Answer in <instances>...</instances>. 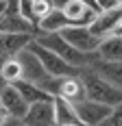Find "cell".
Listing matches in <instances>:
<instances>
[{
  "label": "cell",
  "instance_id": "6",
  "mask_svg": "<svg viewBox=\"0 0 122 126\" xmlns=\"http://www.w3.org/2000/svg\"><path fill=\"white\" fill-rule=\"evenodd\" d=\"M74 109H76V115H79L83 126H100L113 111L107 104H98V102H92V100L79 102V104H74Z\"/></svg>",
  "mask_w": 122,
  "mask_h": 126
},
{
  "label": "cell",
  "instance_id": "16",
  "mask_svg": "<svg viewBox=\"0 0 122 126\" xmlns=\"http://www.w3.org/2000/svg\"><path fill=\"white\" fill-rule=\"evenodd\" d=\"M59 98L68 100L70 104H79V102L87 100L85 87H83V83H81V78H79V76H76V78H63V85H61Z\"/></svg>",
  "mask_w": 122,
  "mask_h": 126
},
{
  "label": "cell",
  "instance_id": "1",
  "mask_svg": "<svg viewBox=\"0 0 122 126\" xmlns=\"http://www.w3.org/2000/svg\"><path fill=\"white\" fill-rule=\"evenodd\" d=\"M35 41L41 46V48L55 52V54L61 57L65 63H70V65L79 67V70L89 67V65L98 59L96 52H92V54H83V52H79L76 48H72V46L61 37L59 33H37V35H35Z\"/></svg>",
  "mask_w": 122,
  "mask_h": 126
},
{
  "label": "cell",
  "instance_id": "10",
  "mask_svg": "<svg viewBox=\"0 0 122 126\" xmlns=\"http://www.w3.org/2000/svg\"><path fill=\"white\" fill-rule=\"evenodd\" d=\"M35 35H0V61L15 59L22 50L28 48V44Z\"/></svg>",
  "mask_w": 122,
  "mask_h": 126
},
{
  "label": "cell",
  "instance_id": "14",
  "mask_svg": "<svg viewBox=\"0 0 122 126\" xmlns=\"http://www.w3.org/2000/svg\"><path fill=\"white\" fill-rule=\"evenodd\" d=\"M98 59H102V61H122V37L120 35H111V37L102 39L100 41V46H98Z\"/></svg>",
  "mask_w": 122,
  "mask_h": 126
},
{
  "label": "cell",
  "instance_id": "21",
  "mask_svg": "<svg viewBox=\"0 0 122 126\" xmlns=\"http://www.w3.org/2000/svg\"><path fill=\"white\" fill-rule=\"evenodd\" d=\"M98 9H100V13L102 11H111V9H116V7H120L122 2L120 0H96Z\"/></svg>",
  "mask_w": 122,
  "mask_h": 126
},
{
  "label": "cell",
  "instance_id": "11",
  "mask_svg": "<svg viewBox=\"0 0 122 126\" xmlns=\"http://www.w3.org/2000/svg\"><path fill=\"white\" fill-rule=\"evenodd\" d=\"M0 35H37V28L24 15H2L0 17Z\"/></svg>",
  "mask_w": 122,
  "mask_h": 126
},
{
  "label": "cell",
  "instance_id": "5",
  "mask_svg": "<svg viewBox=\"0 0 122 126\" xmlns=\"http://www.w3.org/2000/svg\"><path fill=\"white\" fill-rule=\"evenodd\" d=\"M59 35L65 39L72 48H76V50L83 52V54H92V52H96L98 46H100V39H98L96 35H92V31H89L87 26H68V28L61 31Z\"/></svg>",
  "mask_w": 122,
  "mask_h": 126
},
{
  "label": "cell",
  "instance_id": "12",
  "mask_svg": "<svg viewBox=\"0 0 122 126\" xmlns=\"http://www.w3.org/2000/svg\"><path fill=\"white\" fill-rule=\"evenodd\" d=\"M92 72H96L98 76H102L105 80H109L111 85H116L118 89H122V61H102V59H96V61L89 65Z\"/></svg>",
  "mask_w": 122,
  "mask_h": 126
},
{
  "label": "cell",
  "instance_id": "8",
  "mask_svg": "<svg viewBox=\"0 0 122 126\" xmlns=\"http://www.w3.org/2000/svg\"><path fill=\"white\" fill-rule=\"evenodd\" d=\"M0 104L9 111V117H13V120H24L26 113H28L26 100L20 96V91L13 87V85H7V87L2 89V94H0Z\"/></svg>",
  "mask_w": 122,
  "mask_h": 126
},
{
  "label": "cell",
  "instance_id": "18",
  "mask_svg": "<svg viewBox=\"0 0 122 126\" xmlns=\"http://www.w3.org/2000/svg\"><path fill=\"white\" fill-rule=\"evenodd\" d=\"M0 78L7 83V85H15L18 80H22V65L15 59H7V61H0Z\"/></svg>",
  "mask_w": 122,
  "mask_h": 126
},
{
  "label": "cell",
  "instance_id": "9",
  "mask_svg": "<svg viewBox=\"0 0 122 126\" xmlns=\"http://www.w3.org/2000/svg\"><path fill=\"white\" fill-rule=\"evenodd\" d=\"M22 122L26 126H55V104H52V100L31 104L28 113Z\"/></svg>",
  "mask_w": 122,
  "mask_h": 126
},
{
  "label": "cell",
  "instance_id": "17",
  "mask_svg": "<svg viewBox=\"0 0 122 126\" xmlns=\"http://www.w3.org/2000/svg\"><path fill=\"white\" fill-rule=\"evenodd\" d=\"M13 87L20 91V96L26 100V104H28V107H31V104H37V102H50V100H52L46 91H41L37 85L28 83V80H18Z\"/></svg>",
  "mask_w": 122,
  "mask_h": 126
},
{
  "label": "cell",
  "instance_id": "7",
  "mask_svg": "<svg viewBox=\"0 0 122 126\" xmlns=\"http://www.w3.org/2000/svg\"><path fill=\"white\" fill-rule=\"evenodd\" d=\"M18 61L22 65V80H28V83H33V85H39L46 76H50L46 70H44V65L41 61L35 57V52H31V48H26L18 54Z\"/></svg>",
  "mask_w": 122,
  "mask_h": 126
},
{
  "label": "cell",
  "instance_id": "23",
  "mask_svg": "<svg viewBox=\"0 0 122 126\" xmlns=\"http://www.w3.org/2000/svg\"><path fill=\"white\" fill-rule=\"evenodd\" d=\"M9 120H11V117H9V111H7V109L0 104V126H4L7 122H9Z\"/></svg>",
  "mask_w": 122,
  "mask_h": 126
},
{
  "label": "cell",
  "instance_id": "13",
  "mask_svg": "<svg viewBox=\"0 0 122 126\" xmlns=\"http://www.w3.org/2000/svg\"><path fill=\"white\" fill-rule=\"evenodd\" d=\"M52 104H55V126H83L74 104L63 98H52Z\"/></svg>",
  "mask_w": 122,
  "mask_h": 126
},
{
  "label": "cell",
  "instance_id": "20",
  "mask_svg": "<svg viewBox=\"0 0 122 126\" xmlns=\"http://www.w3.org/2000/svg\"><path fill=\"white\" fill-rule=\"evenodd\" d=\"M100 126H122V107L113 109V111H111V115H109V117H107Z\"/></svg>",
  "mask_w": 122,
  "mask_h": 126
},
{
  "label": "cell",
  "instance_id": "25",
  "mask_svg": "<svg viewBox=\"0 0 122 126\" xmlns=\"http://www.w3.org/2000/svg\"><path fill=\"white\" fill-rule=\"evenodd\" d=\"M4 11H7V0H4V2H2V0H0V17H2V15H4Z\"/></svg>",
  "mask_w": 122,
  "mask_h": 126
},
{
  "label": "cell",
  "instance_id": "22",
  "mask_svg": "<svg viewBox=\"0 0 122 126\" xmlns=\"http://www.w3.org/2000/svg\"><path fill=\"white\" fill-rule=\"evenodd\" d=\"M79 2H83V4H85L87 9H92V11L96 13V15L100 13V9H98V4H96V0H79Z\"/></svg>",
  "mask_w": 122,
  "mask_h": 126
},
{
  "label": "cell",
  "instance_id": "19",
  "mask_svg": "<svg viewBox=\"0 0 122 126\" xmlns=\"http://www.w3.org/2000/svg\"><path fill=\"white\" fill-rule=\"evenodd\" d=\"M52 2L50 0H33V7H31V15H33V26L37 28V24L52 11Z\"/></svg>",
  "mask_w": 122,
  "mask_h": 126
},
{
  "label": "cell",
  "instance_id": "15",
  "mask_svg": "<svg viewBox=\"0 0 122 126\" xmlns=\"http://www.w3.org/2000/svg\"><path fill=\"white\" fill-rule=\"evenodd\" d=\"M72 26V22L63 15L61 9H52V11L37 24V33H61L63 28Z\"/></svg>",
  "mask_w": 122,
  "mask_h": 126
},
{
  "label": "cell",
  "instance_id": "4",
  "mask_svg": "<svg viewBox=\"0 0 122 126\" xmlns=\"http://www.w3.org/2000/svg\"><path fill=\"white\" fill-rule=\"evenodd\" d=\"M87 28H89L92 35H96L100 41L111 37V35H118L120 28H122V4L116 7V9H111V11L98 13L96 17H94V22L87 26Z\"/></svg>",
  "mask_w": 122,
  "mask_h": 126
},
{
  "label": "cell",
  "instance_id": "24",
  "mask_svg": "<svg viewBox=\"0 0 122 126\" xmlns=\"http://www.w3.org/2000/svg\"><path fill=\"white\" fill-rule=\"evenodd\" d=\"M4 126H26V124L22 122V120H13V117H11V120H9V122H7Z\"/></svg>",
  "mask_w": 122,
  "mask_h": 126
},
{
  "label": "cell",
  "instance_id": "3",
  "mask_svg": "<svg viewBox=\"0 0 122 126\" xmlns=\"http://www.w3.org/2000/svg\"><path fill=\"white\" fill-rule=\"evenodd\" d=\"M28 48H31V52H35V57L41 61L44 70H46L50 76H59V78H76V76H81V72H83V70L74 67V65H70V63H65L61 57H57L55 52L41 48L35 39L28 44Z\"/></svg>",
  "mask_w": 122,
  "mask_h": 126
},
{
  "label": "cell",
  "instance_id": "2",
  "mask_svg": "<svg viewBox=\"0 0 122 126\" xmlns=\"http://www.w3.org/2000/svg\"><path fill=\"white\" fill-rule=\"evenodd\" d=\"M79 78H81V83L85 87L87 100L98 102V104H107L111 109L122 107V89H118L116 85H111L109 80H105L102 76H98L96 72H92L89 67H85Z\"/></svg>",
  "mask_w": 122,
  "mask_h": 126
}]
</instances>
